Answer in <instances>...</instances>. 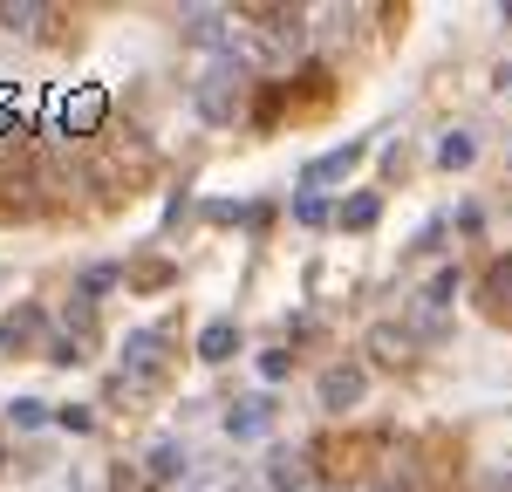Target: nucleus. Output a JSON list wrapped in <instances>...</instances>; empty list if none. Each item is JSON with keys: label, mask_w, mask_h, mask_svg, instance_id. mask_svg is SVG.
<instances>
[{"label": "nucleus", "mask_w": 512, "mask_h": 492, "mask_svg": "<svg viewBox=\"0 0 512 492\" xmlns=\"http://www.w3.org/2000/svg\"><path fill=\"white\" fill-rule=\"evenodd\" d=\"M103 117H110L103 82H76V89H55L48 96V137H96Z\"/></svg>", "instance_id": "1"}, {"label": "nucleus", "mask_w": 512, "mask_h": 492, "mask_svg": "<svg viewBox=\"0 0 512 492\" xmlns=\"http://www.w3.org/2000/svg\"><path fill=\"white\" fill-rule=\"evenodd\" d=\"M239 89H246V62H239V55H219V62L198 76V89H192L198 117H205V123H226L239 110Z\"/></svg>", "instance_id": "2"}, {"label": "nucleus", "mask_w": 512, "mask_h": 492, "mask_svg": "<svg viewBox=\"0 0 512 492\" xmlns=\"http://www.w3.org/2000/svg\"><path fill=\"white\" fill-rule=\"evenodd\" d=\"M362 158H369V137H349V144H335V151H321V158H308V171H301V185H308V192H321V185L349 178V171H355Z\"/></svg>", "instance_id": "3"}, {"label": "nucleus", "mask_w": 512, "mask_h": 492, "mask_svg": "<svg viewBox=\"0 0 512 492\" xmlns=\"http://www.w3.org/2000/svg\"><path fill=\"white\" fill-rule=\"evenodd\" d=\"M362 390H369V376H362V363H335V369H321V410H355L362 404Z\"/></svg>", "instance_id": "4"}, {"label": "nucleus", "mask_w": 512, "mask_h": 492, "mask_svg": "<svg viewBox=\"0 0 512 492\" xmlns=\"http://www.w3.org/2000/svg\"><path fill=\"white\" fill-rule=\"evenodd\" d=\"M158 363H164V328H137L130 342H123V376H158Z\"/></svg>", "instance_id": "5"}, {"label": "nucleus", "mask_w": 512, "mask_h": 492, "mask_svg": "<svg viewBox=\"0 0 512 492\" xmlns=\"http://www.w3.org/2000/svg\"><path fill=\"white\" fill-rule=\"evenodd\" d=\"M226 21H233L226 7H185V35H192L198 48H233L239 55V41L226 35Z\"/></svg>", "instance_id": "6"}, {"label": "nucleus", "mask_w": 512, "mask_h": 492, "mask_svg": "<svg viewBox=\"0 0 512 492\" xmlns=\"http://www.w3.org/2000/svg\"><path fill=\"white\" fill-rule=\"evenodd\" d=\"M410 349H417V335H410V328H396V322L369 328V356H376V363L403 369V363H410Z\"/></svg>", "instance_id": "7"}, {"label": "nucleus", "mask_w": 512, "mask_h": 492, "mask_svg": "<svg viewBox=\"0 0 512 492\" xmlns=\"http://www.w3.org/2000/svg\"><path fill=\"white\" fill-rule=\"evenodd\" d=\"M274 424V404L267 397H239L233 410H226V438H260Z\"/></svg>", "instance_id": "8"}, {"label": "nucleus", "mask_w": 512, "mask_h": 492, "mask_svg": "<svg viewBox=\"0 0 512 492\" xmlns=\"http://www.w3.org/2000/svg\"><path fill=\"white\" fill-rule=\"evenodd\" d=\"M478 301H485V315H512V253L485 267V281H478Z\"/></svg>", "instance_id": "9"}, {"label": "nucleus", "mask_w": 512, "mask_h": 492, "mask_svg": "<svg viewBox=\"0 0 512 492\" xmlns=\"http://www.w3.org/2000/svg\"><path fill=\"white\" fill-rule=\"evenodd\" d=\"M41 335H48V315H41V308H14V315L0 322V349H28Z\"/></svg>", "instance_id": "10"}, {"label": "nucleus", "mask_w": 512, "mask_h": 492, "mask_svg": "<svg viewBox=\"0 0 512 492\" xmlns=\"http://www.w3.org/2000/svg\"><path fill=\"white\" fill-rule=\"evenodd\" d=\"M233 349H239V322H205L198 328V356H205V363H233Z\"/></svg>", "instance_id": "11"}, {"label": "nucleus", "mask_w": 512, "mask_h": 492, "mask_svg": "<svg viewBox=\"0 0 512 492\" xmlns=\"http://www.w3.org/2000/svg\"><path fill=\"white\" fill-rule=\"evenodd\" d=\"M267 486L274 492H301L308 486V458H301V451H274V458H267Z\"/></svg>", "instance_id": "12"}, {"label": "nucleus", "mask_w": 512, "mask_h": 492, "mask_svg": "<svg viewBox=\"0 0 512 492\" xmlns=\"http://www.w3.org/2000/svg\"><path fill=\"white\" fill-rule=\"evenodd\" d=\"M144 472H151V479H185V472H192V451L178 445V438H158V445H151V465H144Z\"/></svg>", "instance_id": "13"}, {"label": "nucleus", "mask_w": 512, "mask_h": 492, "mask_svg": "<svg viewBox=\"0 0 512 492\" xmlns=\"http://www.w3.org/2000/svg\"><path fill=\"white\" fill-rule=\"evenodd\" d=\"M451 294H458V267H437L431 287H424V322H437V315L451 308Z\"/></svg>", "instance_id": "14"}, {"label": "nucleus", "mask_w": 512, "mask_h": 492, "mask_svg": "<svg viewBox=\"0 0 512 492\" xmlns=\"http://www.w3.org/2000/svg\"><path fill=\"white\" fill-rule=\"evenodd\" d=\"M48 417H55V404H41V397H14V404H7V424H14V431H41Z\"/></svg>", "instance_id": "15"}, {"label": "nucleus", "mask_w": 512, "mask_h": 492, "mask_svg": "<svg viewBox=\"0 0 512 492\" xmlns=\"http://www.w3.org/2000/svg\"><path fill=\"white\" fill-rule=\"evenodd\" d=\"M478 158V144L472 137H465V130H451V137H444V144H437V164H444V171H465V164Z\"/></svg>", "instance_id": "16"}, {"label": "nucleus", "mask_w": 512, "mask_h": 492, "mask_svg": "<svg viewBox=\"0 0 512 492\" xmlns=\"http://www.w3.org/2000/svg\"><path fill=\"white\" fill-rule=\"evenodd\" d=\"M35 21H48V7H35V0H0V28H35Z\"/></svg>", "instance_id": "17"}, {"label": "nucleus", "mask_w": 512, "mask_h": 492, "mask_svg": "<svg viewBox=\"0 0 512 492\" xmlns=\"http://www.w3.org/2000/svg\"><path fill=\"white\" fill-rule=\"evenodd\" d=\"M376 219H383V199H376V192H362V199L342 205V226H355V233H362V226H376Z\"/></svg>", "instance_id": "18"}, {"label": "nucleus", "mask_w": 512, "mask_h": 492, "mask_svg": "<svg viewBox=\"0 0 512 492\" xmlns=\"http://www.w3.org/2000/svg\"><path fill=\"white\" fill-rule=\"evenodd\" d=\"M294 219H301V226H328L335 212H328V199H321V192H308V199H294Z\"/></svg>", "instance_id": "19"}, {"label": "nucleus", "mask_w": 512, "mask_h": 492, "mask_svg": "<svg viewBox=\"0 0 512 492\" xmlns=\"http://www.w3.org/2000/svg\"><path fill=\"white\" fill-rule=\"evenodd\" d=\"M55 424H62V431H96V417H89L82 404H62V410H55Z\"/></svg>", "instance_id": "20"}, {"label": "nucleus", "mask_w": 512, "mask_h": 492, "mask_svg": "<svg viewBox=\"0 0 512 492\" xmlns=\"http://www.w3.org/2000/svg\"><path fill=\"white\" fill-rule=\"evenodd\" d=\"M287 369H294V356H287V349H267V356H260V376H267V383H280Z\"/></svg>", "instance_id": "21"}, {"label": "nucleus", "mask_w": 512, "mask_h": 492, "mask_svg": "<svg viewBox=\"0 0 512 492\" xmlns=\"http://www.w3.org/2000/svg\"><path fill=\"white\" fill-rule=\"evenodd\" d=\"M110 281H117V267H82V294H103Z\"/></svg>", "instance_id": "22"}, {"label": "nucleus", "mask_w": 512, "mask_h": 492, "mask_svg": "<svg viewBox=\"0 0 512 492\" xmlns=\"http://www.w3.org/2000/svg\"><path fill=\"white\" fill-rule=\"evenodd\" d=\"M110 492H151V486H144V479H130V472H117V486H110Z\"/></svg>", "instance_id": "23"}, {"label": "nucleus", "mask_w": 512, "mask_h": 492, "mask_svg": "<svg viewBox=\"0 0 512 492\" xmlns=\"http://www.w3.org/2000/svg\"><path fill=\"white\" fill-rule=\"evenodd\" d=\"M499 89H506V96H512V62H506V69H499Z\"/></svg>", "instance_id": "24"}, {"label": "nucleus", "mask_w": 512, "mask_h": 492, "mask_svg": "<svg viewBox=\"0 0 512 492\" xmlns=\"http://www.w3.org/2000/svg\"><path fill=\"white\" fill-rule=\"evenodd\" d=\"M499 492H512V472H499Z\"/></svg>", "instance_id": "25"}]
</instances>
